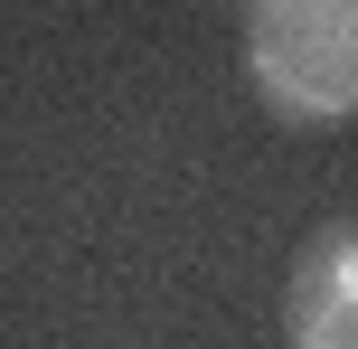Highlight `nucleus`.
I'll list each match as a JSON object with an SVG mask.
<instances>
[{
	"label": "nucleus",
	"mask_w": 358,
	"mask_h": 349,
	"mask_svg": "<svg viewBox=\"0 0 358 349\" xmlns=\"http://www.w3.org/2000/svg\"><path fill=\"white\" fill-rule=\"evenodd\" d=\"M283 340H292V349H358V218L321 227V236L292 255Z\"/></svg>",
	"instance_id": "2"
},
{
	"label": "nucleus",
	"mask_w": 358,
	"mask_h": 349,
	"mask_svg": "<svg viewBox=\"0 0 358 349\" xmlns=\"http://www.w3.org/2000/svg\"><path fill=\"white\" fill-rule=\"evenodd\" d=\"M245 76L283 123H349L358 0H245Z\"/></svg>",
	"instance_id": "1"
}]
</instances>
